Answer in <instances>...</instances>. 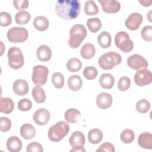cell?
I'll return each mask as SVG.
<instances>
[{
    "instance_id": "13",
    "label": "cell",
    "mask_w": 152,
    "mask_h": 152,
    "mask_svg": "<svg viewBox=\"0 0 152 152\" xmlns=\"http://www.w3.org/2000/svg\"><path fill=\"white\" fill-rule=\"evenodd\" d=\"M49 112L44 108H40L37 109L33 116L34 122L39 125H45L49 121L50 119Z\"/></svg>"
},
{
    "instance_id": "22",
    "label": "cell",
    "mask_w": 152,
    "mask_h": 152,
    "mask_svg": "<svg viewBox=\"0 0 152 152\" xmlns=\"http://www.w3.org/2000/svg\"><path fill=\"white\" fill-rule=\"evenodd\" d=\"M14 102L9 97H1L0 102V112L5 114H10L13 111Z\"/></svg>"
},
{
    "instance_id": "36",
    "label": "cell",
    "mask_w": 152,
    "mask_h": 152,
    "mask_svg": "<svg viewBox=\"0 0 152 152\" xmlns=\"http://www.w3.org/2000/svg\"><path fill=\"white\" fill-rule=\"evenodd\" d=\"M135 108L138 112L145 113L149 110L150 108V103L146 99H141L137 102Z\"/></svg>"
},
{
    "instance_id": "46",
    "label": "cell",
    "mask_w": 152,
    "mask_h": 152,
    "mask_svg": "<svg viewBox=\"0 0 152 152\" xmlns=\"http://www.w3.org/2000/svg\"><path fill=\"white\" fill-rule=\"evenodd\" d=\"M70 151L73 152H85L86 149L84 148V146H75L72 147V148L70 150Z\"/></svg>"
},
{
    "instance_id": "14",
    "label": "cell",
    "mask_w": 152,
    "mask_h": 152,
    "mask_svg": "<svg viewBox=\"0 0 152 152\" xmlns=\"http://www.w3.org/2000/svg\"><path fill=\"white\" fill-rule=\"evenodd\" d=\"M112 102V96L109 93L106 92H102L99 94L96 101L97 106L102 109H106L110 107Z\"/></svg>"
},
{
    "instance_id": "19",
    "label": "cell",
    "mask_w": 152,
    "mask_h": 152,
    "mask_svg": "<svg viewBox=\"0 0 152 152\" xmlns=\"http://www.w3.org/2000/svg\"><path fill=\"white\" fill-rule=\"evenodd\" d=\"M138 145L145 149H152V134L148 132L141 133L138 138Z\"/></svg>"
},
{
    "instance_id": "34",
    "label": "cell",
    "mask_w": 152,
    "mask_h": 152,
    "mask_svg": "<svg viewBox=\"0 0 152 152\" xmlns=\"http://www.w3.org/2000/svg\"><path fill=\"white\" fill-rule=\"evenodd\" d=\"M121 141L125 144L132 142L135 138L134 132L130 129H126L122 131L120 135Z\"/></svg>"
},
{
    "instance_id": "41",
    "label": "cell",
    "mask_w": 152,
    "mask_h": 152,
    "mask_svg": "<svg viewBox=\"0 0 152 152\" xmlns=\"http://www.w3.org/2000/svg\"><path fill=\"white\" fill-rule=\"evenodd\" d=\"M32 107L31 102L28 99H22L18 102V108L22 112H26L31 109Z\"/></svg>"
},
{
    "instance_id": "5",
    "label": "cell",
    "mask_w": 152,
    "mask_h": 152,
    "mask_svg": "<svg viewBox=\"0 0 152 152\" xmlns=\"http://www.w3.org/2000/svg\"><path fill=\"white\" fill-rule=\"evenodd\" d=\"M8 59V65L14 69L21 68L24 63V59L21 50L16 47L12 46L10 48L7 53Z\"/></svg>"
},
{
    "instance_id": "21",
    "label": "cell",
    "mask_w": 152,
    "mask_h": 152,
    "mask_svg": "<svg viewBox=\"0 0 152 152\" xmlns=\"http://www.w3.org/2000/svg\"><path fill=\"white\" fill-rule=\"evenodd\" d=\"M96 53V48L94 46L90 43H87L83 45L80 50V54L83 58L90 59L92 58Z\"/></svg>"
},
{
    "instance_id": "6",
    "label": "cell",
    "mask_w": 152,
    "mask_h": 152,
    "mask_svg": "<svg viewBox=\"0 0 152 152\" xmlns=\"http://www.w3.org/2000/svg\"><path fill=\"white\" fill-rule=\"evenodd\" d=\"M115 45L124 52H129L134 48V43L128 34L124 31H119L115 36Z\"/></svg>"
},
{
    "instance_id": "7",
    "label": "cell",
    "mask_w": 152,
    "mask_h": 152,
    "mask_svg": "<svg viewBox=\"0 0 152 152\" xmlns=\"http://www.w3.org/2000/svg\"><path fill=\"white\" fill-rule=\"evenodd\" d=\"M28 36L27 30L22 27H14L10 28L7 33L8 40L13 43L25 42Z\"/></svg>"
},
{
    "instance_id": "33",
    "label": "cell",
    "mask_w": 152,
    "mask_h": 152,
    "mask_svg": "<svg viewBox=\"0 0 152 152\" xmlns=\"http://www.w3.org/2000/svg\"><path fill=\"white\" fill-rule=\"evenodd\" d=\"M82 67L81 61L76 58L69 59L66 63V68L70 72H77Z\"/></svg>"
},
{
    "instance_id": "20",
    "label": "cell",
    "mask_w": 152,
    "mask_h": 152,
    "mask_svg": "<svg viewBox=\"0 0 152 152\" xmlns=\"http://www.w3.org/2000/svg\"><path fill=\"white\" fill-rule=\"evenodd\" d=\"M20 134L21 137L25 140H31L36 135V129L32 125L24 124L20 128Z\"/></svg>"
},
{
    "instance_id": "45",
    "label": "cell",
    "mask_w": 152,
    "mask_h": 152,
    "mask_svg": "<svg viewBox=\"0 0 152 152\" xmlns=\"http://www.w3.org/2000/svg\"><path fill=\"white\" fill-rule=\"evenodd\" d=\"M14 7L18 10H24L28 7L29 2L27 0H18L13 1Z\"/></svg>"
},
{
    "instance_id": "12",
    "label": "cell",
    "mask_w": 152,
    "mask_h": 152,
    "mask_svg": "<svg viewBox=\"0 0 152 152\" xmlns=\"http://www.w3.org/2000/svg\"><path fill=\"white\" fill-rule=\"evenodd\" d=\"M104 12L108 14L118 12L121 9V4L116 0H98Z\"/></svg>"
},
{
    "instance_id": "23",
    "label": "cell",
    "mask_w": 152,
    "mask_h": 152,
    "mask_svg": "<svg viewBox=\"0 0 152 152\" xmlns=\"http://www.w3.org/2000/svg\"><path fill=\"white\" fill-rule=\"evenodd\" d=\"M99 83L102 87L106 89H110L114 86L115 79L111 74L104 73L100 77Z\"/></svg>"
},
{
    "instance_id": "37",
    "label": "cell",
    "mask_w": 152,
    "mask_h": 152,
    "mask_svg": "<svg viewBox=\"0 0 152 152\" xmlns=\"http://www.w3.org/2000/svg\"><path fill=\"white\" fill-rule=\"evenodd\" d=\"M83 74L86 79L91 80L94 79L97 77L98 71L95 67L93 66H88L84 69Z\"/></svg>"
},
{
    "instance_id": "3",
    "label": "cell",
    "mask_w": 152,
    "mask_h": 152,
    "mask_svg": "<svg viewBox=\"0 0 152 152\" xmlns=\"http://www.w3.org/2000/svg\"><path fill=\"white\" fill-rule=\"evenodd\" d=\"M69 131V125L65 121H59L49 128L48 138L53 142H58L68 134Z\"/></svg>"
},
{
    "instance_id": "28",
    "label": "cell",
    "mask_w": 152,
    "mask_h": 152,
    "mask_svg": "<svg viewBox=\"0 0 152 152\" xmlns=\"http://www.w3.org/2000/svg\"><path fill=\"white\" fill-rule=\"evenodd\" d=\"M32 96L37 103H42L46 100V94L44 90L40 86H36L32 89Z\"/></svg>"
},
{
    "instance_id": "32",
    "label": "cell",
    "mask_w": 152,
    "mask_h": 152,
    "mask_svg": "<svg viewBox=\"0 0 152 152\" xmlns=\"http://www.w3.org/2000/svg\"><path fill=\"white\" fill-rule=\"evenodd\" d=\"M87 26L92 33L97 32L102 27V22L99 18H91L87 20Z\"/></svg>"
},
{
    "instance_id": "8",
    "label": "cell",
    "mask_w": 152,
    "mask_h": 152,
    "mask_svg": "<svg viewBox=\"0 0 152 152\" xmlns=\"http://www.w3.org/2000/svg\"><path fill=\"white\" fill-rule=\"evenodd\" d=\"M48 74L49 69L47 67L42 65H37L33 69L32 81L37 86H42L46 83Z\"/></svg>"
},
{
    "instance_id": "9",
    "label": "cell",
    "mask_w": 152,
    "mask_h": 152,
    "mask_svg": "<svg viewBox=\"0 0 152 152\" xmlns=\"http://www.w3.org/2000/svg\"><path fill=\"white\" fill-rule=\"evenodd\" d=\"M151 81V72L146 68L138 70L134 75V81L138 86L142 87L150 84Z\"/></svg>"
},
{
    "instance_id": "30",
    "label": "cell",
    "mask_w": 152,
    "mask_h": 152,
    "mask_svg": "<svg viewBox=\"0 0 152 152\" xmlns=\"http://www.w3.org/2000/svg\"><path fill=\"white\" fill-rule=\"evenodd\" d=\"M31 15L30 13L25 10H20L15 15V23L20 25L26 24L30 21Z\"/></svg>"
},
{
    "instance_id": "17",
    "label": "cell",
    "mask_w": 152,
    "mask_h": 152,
    "mask_svg": "<svg viewBox=\"0 0 152 152\" xmlns=\"http://www.w3.org/2000/svg\"><path fill=\"white\" fill-rule=\"evenodd\" d=\"M69 142L72 147L84 146L86 142L84 135L81 131H74L69 137Z\"/></svg>"
},
{
    "instance_id": "43",
    "label": "cell",
    "mask_w": 152,
    "mask_h": 152,
    "mask_svg": "<svg viewBox=\"0 0 152 152\" xmlns=\"http://www.w3.org/2000/svg\"><path fill=\"white\" fill-rule=\"evenodd\" d=\"M26 151L27 152H42L43 151V148L40 143L34 141L27 145Z\"/></svg>"
},
{
    "instance_id": "40",
    "label": "cell",
    "mask_w": 152,
    "mask_h": 152,
    "mask_svg": "<svg viewBox=\"0 0 152 152\" xmlns=\"http://www.w3.org/2000/svg\"><path fill=\"white\" fill-rule=\"evenodd\" d=\"M141 35L142 38L144 40L147 42L152 41V26H144L141 31Z\"/></svg>"
},
{
    "instance_id": "44",
    "label": "cell",
    "mask_w": 152,
    "mask_h": 152,
    "mask_svg": "<svg viewBox=\"0 0 152 152\" xmlns=\"http://www.w3.org/2000/svg\"><path fill=\"white\" fill-rule=\"evenodd\" d=\"M115 149L113 145L110 142H106L101 144L100 146L96 151V152H103V151L115 152Z\"/></svg>"
},
{
    "instance_id": "16",
    "label": "cell",
    "mask_w": 152,
    "mask_h": 152,
    "mask_svg": "<svg viewBox=\"0 0 152 152\" xmlns=\"http://www.w3.org/2000/svg\"><path fill=\"white\" fill-rule=\"evenodd\" d=\"M37 59L42 62H46L52 57V51L50 48L46 45H40L36 50Z\"/></svg>"
},
{
    "instance_id": "1",
    "label": "cell",
    "mask_w": 152,
    "mask_h": 152,
    "mask_svg": "<svg viewBox=\"0 0 152 152\" xmlns=\"http://www.w3.org/2000/svg\"><path fill=\"white\" fill-rule=\"evenodd\" d=\"M81 4L78 0H59L55 4V12L61 18L70 20L75 19L80 14Z\"/></svg>"
},
{
    "instance_id": "42",
    "label": "cell",
    "mask_w": 152,
    "mask_h": 152,
    "mask_svg": "<svg viewBox=\"0 0 152 152\" xmlns=\"http://www.w3.org/2000/svg\"><path fill=\"white\" fill-rule=\"evenodd\" d=\"M11 127V121L7 117L0 118V130L1 132H7Z\"/></svg>"
},
{
    "instance_id": "47",
    "label": "cell",
    "mask_w": 152,
    "mask_h": 152,
    "mask_svg": "<svg viewBox=\"0 0 152 152\" xmlns=\"http://www.w3.org/2000/svg\"><path fill=\"white\" fill-rule=\"evenodd\" d=\"M139 2L144 7H149L151 4V1L144 0V1H139Z\"/></svg>"
},
{
    "instance_id": "39",
    "label": "cell",
    "mask_w": 152,
    "mask_h": 152,
    "mask_svg": "<svg viewBox=\"0 0 152 152\" xmlns=\"http://www.w3.org/2000/svg\"><path fill=\"white\" fill-rule=\"evenodd\" d=\"M12 18L11 15L4 11L0 12V25L2 27H7L11 24Z\"/></svg>"
},
{
    "instance_id": "11",
    "label": "cell",
    "mask_w": 152,
    "mask_h": 152,
    "mask_svg": "<svg viewBox=\"0 0 152 152\" xmlns=\"http://www.w3.org/2000/svg\"><path fill=\"white\" fill-rule=\"evenodd\" d=\"M143 21V17L140 13L132 12L126 19L125 24L130 30H137Z\"/></svg>"
},
{
    "instance_id": "24",
    "label": "cell",
    "mask_w": 152,
    "mask_h": 152,
    "mask_svg": "<svg viewBox=\"0 0 152 152\" xmlns=\"http://www.w3.org/2000/svg\"><path fill=\"white\" fill-rule=\"evenodd\" d=\"M97 42L101 48L103 49L108 48L112 43L110 34L106 31L101 32L97 36Z\"/></svg>"
},
{
    "instance_id": "29",
    "label": "cell",
    "mask_w": 152,
    "mask_h": 152,
    "mask_svg": "<svg viewBox=\"0 0 152 152\" xmlns=\"http://www.w3.org/2000/svg\"><path fill=\"white\" fill-rule=\"evenodd\" d=\"M103 138V133L102 131L97 128L91 129L88 133V140L93 144H99Z\"/></svg>"
},
{
    "instance_id": "15",
    "label": "cell",
    "mask_w": 152,
    "mask_h": 152,
    "mask_svg": "<svg viewBox=\"0 0 152 152\" xmlns=\"http://www.w3.org/2000/svg\"><path fill=\"white\" fill-rule=\"evenodd\" d=\"M12 89L17 95L22 96L28 93L29 87L27 82L25 80L18 79L13 83Z\"/></svg>"
},
{
    "instance_id": "10",
    "label": "cell",
    "mask_w": 152,
    "mask_h": 152,
    "mask_svg": "<svg viewBox=\"0 0 152 152\" xmlns=\"http://www.w3.org/2000/svg\"><path fill=\"white\" fill-rule=\"evenodd\" d=\"M128 66L133 69L138 70L141 68H145L148 66L147 60L141 55L138 54H134L131 55L127 59Z\"/></svg>"
},
{
    "instance_id": "18",
    "label": "cell",
    "mask_w": 152,
    "mask_h": 152,
    "mask_svg": "<svg viewBox=\"0 0 152 152\" xmlns=\"http://www.w3.org/2000/svg\"><path fill=\"white\" fill-rule=\"evenodd\" d=\"M7 148L10 152H18L21 150L22 142L17 136H11L7 141Z\"/></svg>"
},
{
    "instance_id": "31",
    "label": "cell",
    "mask_w": 152,
    "mask_h": 152,
    "mask_svg": "<svg viewBox=\"0 0 152 152\" xmlns=\"http://www.w3.org/2000/svg\"><path fill=\"white\" fill-rule=\"evenodd\" d=\"M84 12L87 15H96L99 12V8L94 1L88 0L84 3Z\"/></svg>"
},
{
    "instance_id": "27",
    "label": "cell",
    "mask_w": 152,
    "mask_h": 152,
    "mask_svg": "<svg viewBox=\"0 0 152 152\" xmlns=\"http://www.w3.org/2000/svg\"><path fill=\"white\" fill-rule=\"evenodd\" d=\"M83 85V81L81 77L78 75H71L68 79V86L72 91L79 90Z\"/></svg>"
},
{
    "instance_id": "2",
    "label": "cell",
    "mask_w": 152,
    "mask_h": 152,
    "mask_svg": "<svg viewBox=\"0 0 152 152\" xmlns=\"http://www.w3.org/2000/svg\"><path fill=\"white\" fill-rule=\"evenodd\" d=\"M87 34V31L84 26L82 24L74 25L69 31V46L72 49L77 48L86 38Z\"/></svg>"
},
{
    "instance_id": "25",
    "label": "cell",
    "mask_w": 152,
    "mask_h": 152,
    "mask_svg": "<svg viewBox=\"0 0 152 152\" xmlns=\"http://www.w3.org/2000/svg\"><path fill=\"white\" fill-rule=\"evenodd\" d=\"M33 24L36 30L43 31L47 30L49 25V22L46 17L39 15L34 19Z\"/></svg>"
},
{
    "instance_id": "4",
    "label": "cell",
    "mask_w": 152,
    "mask_h": 152,
    "mask_svg": "<svg viewBox=\"0 0 152 152\" xmlns=\"http://www.w3.org/2000/svg\"><path fill=\"white\" fill-rule=\"evenodd\" d=\"M121 56L115 52H109L103 54L98 59L99 66L103 69H111L121 64Z\"/></svg>"
},
{
    "instance_id": "26",
    "label": "cell",
    "mask_w": 152,
    "mask_h": 152,
    "mask_svg": "<svg viewBox=\"0 0 152 152\" xmlns=\"http://www.w3.org/2000/svg\"><path fill=\"white\" fill-rule=\"evenodd\" d=\"M81 117L80 112L75 108H71L66 110L64 114L65 121L68 123H75Z\"/></svg>"
},
{
    "instance_id": "38",
    "label": "cell",
    "mask_w": 152,
    "mask_h": 152,
    "mask_svg": "<svg viewBox=\"0 0 152 152\" xmlns=\"http://www.w3.org/2000/svg\"><path fill=\"white\" fill-rule=\"evenodd\" d=\"M131 86L130 78L128 77L124 76L119 78L118 83V88L121 91L127 90Z\"/></svg>"
},
{
    "instance_id": "35",
    "label": "cell",
    "mask_w": 152,
    "mask_h": 152,
    "mask_svg": "<svg viewBox=\"0 0 152 152\" xmlns=\"http://www.w3.org/2000/svg\"><path fill=\"white\" fill-rule=\"evenodd\" d=\"M52 82L56 88H61L64 85V77L61 72H55L52 76Z\"/></svg>"
}]
</instances>
